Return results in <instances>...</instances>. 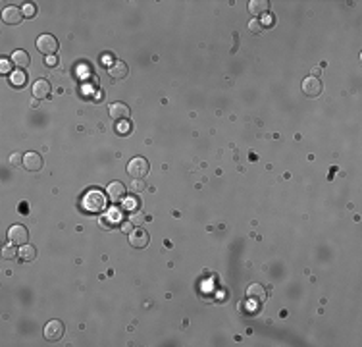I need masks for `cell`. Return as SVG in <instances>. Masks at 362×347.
I'll list each match as a JSON object with an SVG mask.
<instances>
[{"label":"cell","instance_id":"obj_9","mask_svg":"<svg viewBox=\"0 0 362 347\" xmlns=\"http://www.w3.org/2000/svg\"><path fill=\"white\" fill-rule=\"evenodd\" d=\"M108 114H110V118H112L114 122H123V120L129 118L131 110H129V106L123 104V102H114V104H110Z\"/></svg>","mask_w":362,"mask_h":347},{"label":"cell","instance_id":"obj_23","mask_svg":"<svg viewBox=\"0 0 362 347\" xmlns=\"http://www.w3.org/2000/svg\"><path fill=\"white\" fill-rule=\"evenodd\" d=\"M21 12H23V16H27V18H33V16L37 14V8H35V4H25Z\"/></svg>","mask_w":362,"mask_h":347},{"label":"cell","instance_id":"obj_5","mask_svg":"<svg viewBox=\"0 0 362 347\" xmlns=\"http://www.w3.org/2000/svg\"><path fill=\"white\" fill-rule=\"evenodd\" d=\"M127 237H129V245L135 249H145V247H149V243H151V236H149L147 230H143L141 226H137L135 230H131V232L127 234Z\"/></svg>","mask_w":362,"mask_h":347},{"label":"cell","instance_id":"obj_3","mask_svg":"<svg viewBox=\"0 0 362 347\" xmlns=\"http://www.w3.org/2000/svg\"><path fill=\"white\" fill-rule=\"evenodd\" d=\"M8 239H10L12 245H17V247L27 245V241H29V232H27L25 226L14 224V226L8 228Z\"/></svg>","mask_w":362,"mask_h":347},{"label":"cell","instance_id":"obj_15","mask_svg":"<svg viewBox=\"0 0 362 347\" xmlns=\"http://www.w3.org/2000/svg\"><path fill=\"white\" fill-rule=\"evenodd\" d=\"M270 10V2L268 0H251L249 2V12L251 16L259 18V16H266Z\"/></svg>","mask_w":362,"mask_h":347},{"label":"cell","instance_id":"obj_25","mask_svg":"<svg viewBox=\"0 0 362 347\" xmlns=\"http://www.w3.org/2000/svg\"><path fill=\"white\" fill-rule=\"evenodd\" d=\"M10 162H12V166L23 164V154H19V152H12V154H10Z\"/></svg>","mask_w":362,"mask_h":347},{"label":"cell","instance_id":"obj_24","mask_svg":"<svg viewBox=\"0 0 362 347\" xmlns=\"http://www.w3.org/2000/svg\"><path fill=\"white\" fill-rule=\"evenodd\" d=\"M131 191H133V193H141V191H145V183H143V180H133V183H131Z\"/></svg>","mask_w":362,"mask_h":347},{"label":"cell","instance_id":"obj_17","mask_svg":"<svg viewBox=\"0 0 362 347\" xmlns=\"http://www.w3.org/2000/svg\"><path fill=\"white\" fill-rule=\"evenodd\" d=\"M19 258L23 260V262H31V260H35L37 258V249L33 247V245H21L19 247Z\"/></svg>","mask_w":362,"mask_h":347},{"label":"cell","instance_id":"obj_30","mask_svg":"<svg viewBox=\"0 0 362 347\" xmlns=\"http://www.w3.org/2000/svg\"><path fill=\"white\" fill-rule=\"evenodd\" d=\"M318 73H320V70H318V68H314V70H312V75H314V77H318Z\"/></svg>","mask_w":362,"mask_h":347},{"label":"cell","instance_id":"obj_28","mask_svg":"<svg viewBox=\"0 0 362 347\" xmlns=\"http://www.w3.org/2000/svg\"><path fill=\"white\" fill-rule=\"evenodd\" d=\"M47 64L49 66H56V56H47Z\"/></svg>","mask_w":362,"mask_h":347},{"label":"cell","instance_id":"obj_21","mask_svg":"<svg viewBox=\"0 0 362 347\" xmlns=\"http://www.w3.org/2000/svg\"><path fill=\"white\" fill-rule=\"evenodd\" d=\"M129 220H131V224H133V226H141L143 222H147V216H145L143 212H137V214H131V218H129Z\"/></svg>","mask_w":362,"mask_h":347},{"label":"cell","instance_id":"obj_26","mask_svg":"<svg viewBox=\"0 0 362 347\" xmlns=\"http://www.w3.org/2000/svg\"><path fill=\"white\" fill-rule=\"evenodd\" d=\"M274 21H276V18H272V16H268V14H266V16H262V19H260L262 27H264V25H272Z\"/></svg>","mask_w":362,"mask_h":347},{"label":"cell","instance_id":"obj_10","mask_svg":"<svg viewBox=\"0 0 362 347\" xmlns=\"http://www.w3.org/2000/svg\"><path fill=\"white\" fill-rule=\"evenodd\" d=\"M2 19L8 25H17L23 19V12L19 8H16V6H8V8L2 10Z\"/></svg>","mask_w":362,"mask_h":347},{"label":"cell","instance_id":"obj_7","mask_svg":"<svg viewBox=\"0 0 362 347\" xmlns=\"http://www.w3.org/2000/svg\"><path fill=\"white\" fill-rule=\"evenodd\" d=\"M43 334H45V338H47L49 342H58V340H62V336H64V322L58 320V318L47 322Z\"/></svg>","mask_w":362,"mask_h":347},{"label":"cell","instance_id":"obj_27","mask_svg":"<svg viewBox=\"0 0 362 347\" xmlns=\"http://www.w3.org/2000/svg\"><path fill=\"white\" fill-rule=\"evenodd\" d=\"M137 206H139V201H137V199H135V201H133V199H127V201H125V208L133 210V208H137Z\"/></svg>","mask_w":362,"mask_h":347},{"label":"cell","instance_id":"obj_29","mask_svg":"<svg viewBox=\"0 0 362 347\" xmlns=\"http://www.w3.org/2000/svg\"><path fill=\"white\" fill-rule=\"evenodd\" d=\"M2 72H8V62H6V60L2 62Z\"/></svg>","mask_w":362,"mask_h":347},{"label":"cell","instance_id":"obj_13","mask_svg":"<svg viewBox=\"0 0 362 347\" xmlns=\"http://www.w3.org/2000/svg\"><path fill=\"white\" fill-rule=\"evenodd\" d=\"M266 297H268V293H266V288H264L262 284H251V286L247 288V299H249V301L262 303V301H266Z\"/></svg>","mask_w":362,"mask_h":347},{"label":"cell","instance_id":"obj_11","mask_svg":"<svg viewBox=\"0 0 362 347\" xmlns=\"http://www.w3.org/2000/svg\"><path fill=\"white\" fill-rule=\"evenodd\" d=\"M106 195L112 199L114 202H120V201L125 199L127 191H125V185L121 182H110L108 187H106Z\"/></svg>","mask_w":362,"mask_h":347},{"label":"cell","instance_id":"obj_6","mask_svg":"<svg viewBox=\"0 0 362 347\" xmlns=\"http://www.w3.org/2000/svg\"><path fill=\"white\" fill-rule=\"evenodd\" d=\"M301 87H303L305 97H309V99H316V97H320V93H322V89H324V85H322L320 77H314V75L305 77Z\"/></svg>","mask_w":362,"mask_h":347},{"label":"cell","instance_id":"obj_2","mask_svg":"<svg viewBox=\"0 0 362 347\" xmlns=\"http://www.w3.org/2000/svg\"><path fill=\"white\" fill-rule=\"evenodd\" d=\"M151 172V164L145 156H135L127 162V174L133 178V180H145Z\"/></svg>","mask_w":362,"mask_h":347},{"label":"cell","instance_id":"obj_8","mask_svg":"<svg viewBox=\"0 0 362 347\" xmlns=\"http://www.w3.org/2000/svg\"><path fill=\"white\" fill-rule=\"evenodd\" d=\"M27 172H39L43 170V156L39 152H25L23 154V164H21Z\"/></svg>","mask_w":362,"mask_h":347},{"label":"cell","instance_id":"obj_14","mask_svg":"<svg viewBox=\"0 0 362 347\" xmlns=\"http://www.w3.org/2000/svg\"><path fill=\"white\" fill-rule=\"evenodd\" d=\"M127 73H129V68L125 66V62H114L112 66H108V75L112 77V79H125L127 77Z\"/></svg>","mask_w":362,"mask_h":347},{"label":"cell","instance_id":"obj_12","mask_svg":"<svg viewBox=\"0 0 362 347\" xmlns=\"http://www.w3.org/2000/svg\"><path fill=\"white\" fill-rule=\"evenodd\" d=\"M51 91H52V87L47 79H37V81L33 83V87H31V93H33V97L37 100L51 97Z\"/></svg>","mask_w":362,"mask_h":347},{"label":"cell","instance_id":"obj_4","mask_svg":"<svg viewBox=\"0 0 362 347\" xmlns=\"http://www.w3.org/2000/svg\"><path fill=\"white\" fill-rule=\"evenodd\" d=\"M37 49L41 54H47V56H54L56 50H58V39L51 35V33H43L39 35L37 39Z\"/></svg>","mask_w":362,"mask_h":347},{"label":"cell","instance_id":"obj_22","mask_svg":"<svg viewBox=\"0 0 362 347\" xmlns=\"http://www.w3.org/2000/svg\"><path fill=\"white\" fill-rule=\"evenodd\" d=\"M249 31L255 33V35H259L260 31H262V23H260V19H251V21H249Z\"/></svg>","mask_w":362,"mask_h":347},{"label":"cell","instance_id":"obj_16","mask_svg":"<svg viewBox=\"0 0 362 347\" xmlns=\"http://www.w3.org/2000/svg\"><path fill=\"white\" fill-rule=\"evenodd\" d=\"M12 62H14V66H17L19 70H23V68H27L29 66V62H31V56L27 54V50H14L12 52Z\"/></svg>","mask_w":362,"mask_h":347},{"label":"cell","instance_id":"obj_1","mask_svg":"<svg viewBox=\"0 0 362 347\" xmlns=\"http://www.w3.org/2000/svg\"><path fill=\"white\" fill-rule=\"evenodd\" d=\"M81 204H83V210L87 212H95V214L103 212L108 208V195L103 189H89L81 199Z\"/></svg>","mask_w":362,"mask_h":347},{"label":"cell","instance_id":"obj_19","mask_svg":"<svg viewBox=\"0 0 362 347\" xmlns=\"http://www.w3.org/2000/svg\"><path fill=\"white\" fill-rule=\"evenodd\" d=\"M25 73L23 72H14L12 75H10V81H12V85H16V87H21L23 83H25Z\"/></svg>","mask_w":362,"mask_h":347},{"label":"cell","instance_id":"obj_20","mask_svg":"<svg viewBox=\"0 0 362 347\" xmlns=\"http://www.w3.org/2000/svg\"><path fill=\"white\" fill-rule=\"evenodd\" d=\"M129 129H131V126H129V122H127V120H123V122H118V128H116V131H118V133H121V135H127V133H129Z\"/></svg>","mask_w":362,"mask_h":347},{"label":"cell","instance_id":"obj_18","mask_svg":"<svg viewBox=\"0 0 362 347\" xmlns=\"http://www.w3.org/2000/svg\"><path fill=\"white\" fill-rule=\"evenodd\" d=\"M2 256L6 260H12V258L19 256V249H16V245H6V247L2 249Z\"/></svg>","mask_w":362,"mask_h":347}]
</instances>
